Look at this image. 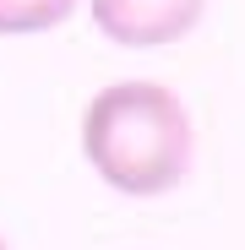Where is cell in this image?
Masks as SVG:
<instances>
[{"instance_id": "3", "label": "cell", "mask_w": 245, "mask_h": 250, "mask_svg": "<svg viewBox=\"0 0 245 250\" xmlns=\"http://www.w3.org/2000/svg\"><path fill=\"white\" fill-rule=\"evenodd\" d=\"M82 0H0V38H33L55 33L76 17Z\"/></svg>"}, {"instance_id": "4", "label": "cell", "mask_w": 245, "mask_h": 250, "mask_svg": "<svg viewBox=\"0 0 245 250\" xmlns=\"http://www.w3.org/2000/svg\"><path fill=\"white\" fill-rule=\"evenodd\" d=\"M0 250H11V245H6V234H0Z\"/></svg>"}, {"instance_id": "2", "label": "cell", "mask_w": 245, "mask_h": 250, "mask_svg": "<svg viewBox=\"0 0 245 250\" xmlns=\"http://www.w3.org/2000/svg\"><path fill=\"white\" fill-rule=\"evenodd\" d=\"M93 27L120 49H169L207 17V0H88Z\"/></svg>"}, {"instance_id": "1", "label": "cell", "mask_w": 245, "mask_h": 250, "mask_svg": "<svg viewBox=\"0 0 245 250\" xmlns=\"http://www.w3.org/2000/svg\"><path fill=\"white\" fill-rule=\"evenodd\" d=\"M76 142H82V158L93 163V174L131 201L169 196L191 174V152H196V131L180 93L147 76L98 87L82 104Z\"/></svg>"}]
</instances>
